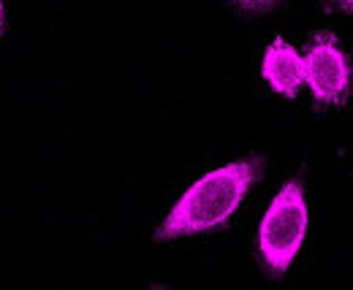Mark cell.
<instances>
[{
    "label": "cell",
    "instance_id": "obj_5",
    "mask_svg": "<svg viewBox=\"0 0 353 290\" xmlns=\"http://www.w3.org/2000/svg\"><path fill=\"white\" fill-rule=\"evenodd\" d=\"M245 8H264V6H272L274 0H239Z\"/></svg>",
    "mask_w": 353,
    "mask_h": 290
},
{
    "label": "cell",
    "instance_id": "obj_7",
    "mask_svg": "<svg viewBox=\"0 0 353 290\" xmlns=\"http://www.w3.org/2000/svg\"><path fill=\"white\" fill-rule=\"evenodd\" d=\"M0 30H3V0H0Z\"/></svg>",
    "mask_w": 353,
    "mask_h": 290
},
{
    "label": "cell",
    "instance_id": "obj_6",
    "mask_svg": "<svg viewBox=\"0 0 353 290\" xmlns=\"http://www.w3.org/2000/svg\"><path fill=\"white\" fill-rule=\"evenodd\" d=\"M337 3H340V6H345V8H351V11H353V0H337Z\"/></svg>",
    "mask_w": 353,
    "mask_h": 290
},
{
    "label": "cell",
    "instance_id": "obj_2",
    "mask_svg": "<svg viewBox=\"0 0 353 290\" xmlns=\"http://www.w3.org/2000/svg\"><path fill=\"white\" fill-rule=\"evenodd\" d=\"M307 236V201L299 182H285L259 225V252L269 271L283 274Z\"/></svg>",
    "mask_w": 353,
    "mask_h": 290
},
{
    "label": "cell",
    "instance_id": "obj_4",
    "mask_svg": "<svg viewBox=\"0 0 353 290\" xmlns=\"http://www.w3.org/2000/svg\"><path fill=\"white\" fill-rule=\"evenodd\" d=\"M261 74L266 84L285 98H294L305 82V57L283 39H274L264 52Z\"/></svg>",
    "mask_w": 353,
    "mask_h": 290
},
{
    "label": "cell",
    "instance_id": "obj_1",
    "mask_svg": "<svg viewBox=\"0 0 353 290\" xmlns=\"http://www.w3.org/2000/svg\"><path fill=\"white\" fill-rule=\"evenodd\" d=\"M259 158L236 160L204 174L199 182H193L185 196L174 204L169 217L155 231V239H179L193 234H207L223 225L248 196L253 179L259 176Z\"/></svg>",
    "mask_w": 353,
    "mask_h": 290
},
{
    "label": "cell",
    "instance_id": "obj_3",
    "mask_svg": "<svg viewBox=\"0 0 353 290\" xmlns=\"http://www.w3.org/2000/svg\"><path fill=\"white\" fill-rule=\"evenodd\" d=\"M305 82L310 84L315 101L326 106H340L348 98L351 68L334 36L323 33L310 43L305 54Z\"/></svg>",
    "mask_w": 353,
    "mask_h": 290
}]
</instances>
